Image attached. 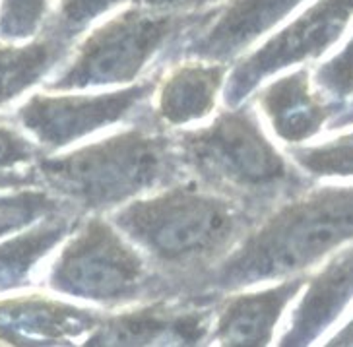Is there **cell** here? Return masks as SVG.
<instances>
[{"label":"cell","mask_w":353,"mask_h":347,"mask_svg":"<svg viewBox=\"0 0 353 347\" xmlns=\"http://www.w3.org/2000/svg\"><path fill=\"white\" fill-rule=\"evenodd\" d=\"M206 2H212V0H206Z\"/></svg>","instance_id":"28"},{"label":"cell","mask_w":353,"mask_h":347,"mask_svg":"<svg viewBox=\"0 0 353 347\" xmlns=\"http://www.w3.org/2000/svg\"><path fill=\"white\" fill-rule=\"evenodd\" d=\"M70 41L47 32L26 43L0 39V107L39 84L68 53Z\"/></svg>","instance_id":"15"},{"label":"cell","mask_w":353,"mask_h":347,"mask_svg":"<svg viewBox=\"0 0 353 347\" xmlns=\"http://www.w3.org/2000/svg\"><path fill=\"white\" fill-rule=\"evenodd\" d=\"M125 0H59L57 14L51 21V32L72 41L92 21L111 12Z\"/></svg>","instance_id":"21"},{"label":"cell","mask_w":353,"mask_h":347,"mask_svg":"<svg viewBox=\"0 0 353 347\" xmlns=\"http://www.w3.org/2000/svg\"><path fill=\"white\" fill-rule=\"evenodd\" d=\"M316 84L334 97L353 94V37L340 53L319 68Z\"/></svg>","instance_id":"22"},{"label":"cell","mask_w":353,"mask_h":347,"mask_svg":"<svg viewBox=\"0 0 353 347\" xmlns=\"http://www.w3.org/2000/svg\"><path fill=\"white\" fill-rule=\"evenodd\" d=\"M52 211H57V200L43 190L23 189L0 196V237L20 231Z\"/></svg>","instance_id":"20"},{"label":"cell","mask_w":353,"mask_h":347,"mask_svg":"<svg viewBox=\"0 0 353 347\" xmlns=\"http://www.w3.org/2000/svg\"><path fill=\"white\" fill-rule=\"evenodd\" d=\"M113 223L157 264L183 272L223 260L247 235L249 218L235 198L210 187L169 185L121 208Z\"/></svg>","instance_id":"1"},{"label":"cell","mask_w":353,"mask_h":347,"mask_svg":"<svg viewBox=\"0 0 353 347\" xmlns=\"http://www.w3.org/2000/svg\"><path fill=\"white\" fill-rule=\"evenodd\" d=\"M181 163L210 189L228 194H259L290 179V169L266 140L252 113L229 109L206 128L176 142Z\"/></svg>","instance_id":"4"},{"label":"cell","mask_w":353,"mask_h":347,"mask_svg":"<svg viewBox=\"0 0 353 347\" xmlns=\"http://www.w3.org/2000/svg\"><path fill=\"white\" fill-rule=\"evenodd\" d=\"M259 103L276 134L285 142L314 136L330 116V109L311 92L307 70H297L272 82L259 95Z\"/></svg>","instance_id":"13"},{"label":"cell","mask_w":353,"mask_h":347,"mask_svg":"<svg viewBox=\"0 0 353 347\" xmlns=\"http://www.w3.org/2000/svg\"><path fill=\"white\" fill-rule=\"evenodd\" d=\"M225 66L221 63H187L176 66L163 80L157 97V115L167 125H187L212 113Z\"/></svg>","instance_id":"14"},{"label":"cell","mask_w":353,"mask_h":347,"mask_svg":"<svg viewBox=\"0 0 353 347\" xmlns=\"http://www.w3.org/2000/svg\"><path fill=\"white\" fill-rule=\"evenodd\" d=\"M293 159L316 177H352L353 132L322 146L295 149Z\"/></svg>","instance_id":"19"},{"label":"cell","mask_w":353,"mask_h":347,"mask_svg":"<svg viewBox=\"0 0 353 347\" xmlns=\"http://www.w3.org/2000/svg\"><path fill=\"white\" fill-rule=\"evenodd\" d=\"M353 344V320L347 324V328H343L338 336L330 341V346H352Z\"/></svg>","instance_id":"26"},{"label":"cell","mask_w":353,"mask_h":347,"mask_svg":"<svg viewBox=\"0 0 353 347\" xmlns=\"http://www.w3.org/2000/svg\"><path fill=\"white\" fill-rule=\"evenodd\" d=\"M37 154V146L21 134L20 128L0 118V173L32 163Z\"/></svg>","instance_id":"23"},{"label":"cell","mask_w":353,"mask_h":347,"mask_svg":"<svg viewBox=\"0 0 353 347\" xmlns=\"http://www.w3.org/2000/svg\"><path fill=\"white\" fill-rule=\"evenodd\" d=\"M352 18L353 0H319L301 18L235 66L225 85V103L239 107L268 76L291 64L316 59L342 35Z\"/></svg>","instance_id":"7"},{"label":"cell","mask_w":353,"mask_h":347,"mask_svg":"<svg viewBox=\"0 0 353 347\" xmlns=\"http://www.w3.org/2000/svg\"><path fill=\"white\" fill-rule=\"evenodd\" d=\"M76 225L70 215L52 211L28 231L18 233L0 244V293L18 289L30 280L37 262L68 237Z\"/></svg>","instance_id":"16"},{"label":"cell","mask_w":353,"mask_h":347,"mask_svg":"<svg viewBox=\"0 0 353 347\" xmlns=\"http://www.w3.org/2000/svg\"><path fill=\"white\" fill-rule=\"evenodd\" d=\"M52 291L101 305H121L154 289L142 254L101 218L83 223L49 270Z\"/></svg>","instance_id":"5"},{"label":"cell","mask_w":353,"mask_h":347,"mask_svg":"<svg viewBox=\"0 0 353 347\" xmlns=\"http://www.w3.org/2000/svg\"><path fill=\"white\" fill-rule=\"evenodd\" d=\"M51 0H0V39L30 41L49 18Z\"/></svg>","instance_id":"18"},{"label":"cell","mask_w":353,"mask_h":347,"mask_svg":"<svg viewBox=\"0 0 353 347\" xmlns=\"http://www.w3.org/2000/svg\"><path fill=\"white\" fill-rule=\"evenodd\" d=\"M208 315L196 311H175L167 306L125 313L97 326L90 344L97 346H148L159 339L196 344L206 332Z\"/></svg>","instance_id":"12"},{"label":"cell","mask_w":353,"mask_h":347,"mask_svg":"<svg viewBox=\"0 0 353 347\" xmlns=\"http://www.w3.org/2000/svg\"><path fill=\"white\" fill-rule=\"evenodd\" d=\"M353 239V187L321 189L290 202L247 233L212 274L221 291L285 277Z\"/></svg>","instance_id":"2"},{"label":"cell","mask_w":353,"mask_h":347,"mask_svg":"<svg viewBox=\"0 0 353 347\" xmlns=\"http://www.w3.org/2000/svg\"><path fill=\"white\" fill-rule=\"evenodd\" d=\"M32 179L20 175L16 171H4L0 173V189H8V187H21V185H30Z\"/></svg>","instance_id":"25"},{"label":"cell","mask_w":353,"mask_h":347,"mask_svg":"<svg viewBox=\"0 0 353 347\" xmlns=\"http://www.w3.org/2000/svg\"><path fill=\"white\" fill-rule=\"evenodd\" d=\"M353 299V246L336 254L309 282V289L293 313L283 346H305L321 336Z\"/></svg>","instance_id":"10"},{"label":"cell","mask_w":353,"mask_h":347,"mask_svg":"<svg viewBox=\"0 0 353 347\" xmlns=\"http://www.w3.org/2000/svg\"><path fill=\"white\" fill-rule=\"evenodd\" d=\"M303 0H229L194 30L185 54L198 61L225 63L270 32Z\"/></svg>","instance_id":"9"},{"label":"cell","mask_w":353,"mask_h":347,"mask_svg":"<svg viewBox=\"0 0 353 347\" xmlns=\"http://www.w3.org/2000/svg\"><path fill=\"white\" fill-rule=\"evenodd\" d=\"M0 322H10L30 332L49 337L76 336L94 328L95 318L72 306L61 305L43 297H20L0 303Z\"/></svg>","instance_id":"17"},{"label":"cell","mask_w":353,"mask_h":347,"mask_svg":"<svg viewBox=\"0 0 353 347\" xmlns=\"http://www.w3.org/2000/svg\"><path fill=\"white\" fill-rule=\"evenodd\" d=\"M176 146L144 128L119 132L61 158L39 161L49 189L85 210H107L175 180Z\"/></svg>","instance_id":"3"},{"label":"cell","mask_w":353,"mask_h":347,"mask_svg":"<svg viewBox=\"0 0 353 347\" xmlns=\"http://www.w3.org/2000/svg\"><path fill=\"white\" fill-rule=\"evenodd\" d=\"M343 123H353V113H352V115L343 116Z\"/></svg>","instance_id":"27"},{"label":"cell","mask_w":353,"mask_h":347,"mask_svg":"<svg viewBox=\"0 0 353 347\" xmlns=\"http://www.w3.org/2000/svg\"><path fill=\"white\" fill-rule=\"evenodd\" d=\"M136 6L161 14H183L196 6L206 4V0H134Z\"/></svg>","instance_id":"24"},{"label":"cell","mask_w":353,"mask_h":347,"mask_svg":"<svg viewBox=\"0 0 353 347\" xmlns=\"http://www.w3.org/2000/svg\"><path fill=\"white\" fill-rule=\"evenodd\" d=\"M183 14H161L134 6L113 16L90 33L51 90H85L136 80L144 66L175 32H183Z\"/></svg>","instance_id":"6"},{"label":"cell","mask_w":353,"mask_h":347,"mask_svg":"<svg viewBox=\"0 0 353 347\" xmlns=\"http://www.w3.org/2000/svg\"><path fill=\"white\" fill-rule=\"evenodd\" d=\"M305 285L303 277L288 282L259 293L237 295L229 299L216 326V339L221 346L250 347L270 344L272 334L283 308Z\"/></svg>","instance_id":"11"},{"label":"cell","mask_w":353,"mask_h":347,"mask_svg":"<svg viewBox=\"0 0 353 347\" xmlns=\"http://www.w3.org/2000/svg\"><path fill=\"white\" fill-rule=\"evenodd\" d=\"M150 92L152 84L99 95L35 94L18 109V125L39 146L59 149L123 120Z\"/></svg>","instance_id":"8"}]
</instances>
